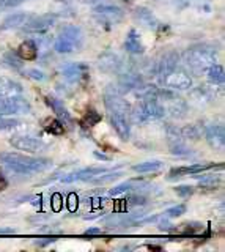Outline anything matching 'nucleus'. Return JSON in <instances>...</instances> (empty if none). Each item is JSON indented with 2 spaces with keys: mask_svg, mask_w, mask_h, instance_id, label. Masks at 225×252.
Listing matches in <instances>:
<instances>
[{
  "mask_svg": "<svg viewBox=\"0 0 225 252\" xmlns=\"http://www.w3.org/2000/svg\"><path fill=\"white\" fill-rule=\"evenodd\" d=\"M222 183V177L219 175H205V177H198V185L203 189H216Z\"/></svg>",
  "mask_w": 225,
  "mask_h": 252,
  "instance_id": "cd10ccee",
  "label": "nucleus"
},
{
  "mask_svg": "<svg viewBox=\"0 0 225 252\" xmlns=\"http://www.w3.org/2000/svg\"><path fill=\"white\" fill-rule=\"evenodd\" d=\"M24 2H27V0H6L5 5H6V6H10V8H13V6H19V5H22Z\"/></svg>",
  "mask_w": 225,
  "mask_h": 252,
  "instance_id": "4c0bfd02",
  "label": "nucleus"
},
{
  "mask_svg": "<svg viewBox=\"0 0 225 252\" xmlns=\"http://www.w3.org/2000/svg\"><path fill=\"white\" fill-rule=\"evenodd\" d=\"M98 66L101 71H104V73H118L123 66V60L120 59V55H117L115 52L107 51L99 55Z\"/></svg>",
  "mask_w": 225,
  "mask_h": 252,
  "instance_id": "9d476101",
  "label": "nucleus"
},
{
  "mask_svg": "<svg viewBox=\"0 0 225 252\" xmlns=\"http://www.w3.org/2000/svg\"><path fill=\"white\" fill-rule=\"evenodd\" d=\"M109 118H111V125L115 129V132L118 134V137L121 140H128L131 136V126L128 122V115L120 114V112H109Z\"/></svg>",
  "mask_w": 225,
  "mask_h": 252,
  "instance_id": "9b49d317",
  "label": "nucleus"
},
{
  "mask_svg": "<svg viewBox=\"0 0 225 252\" xmlns=\"http://www.w3.org/2000/svg\"><path fill=\"white\" fill-rule=\"evenodd\" d=\"M99 122H101V115L96 112V110H88V114L85 115V118L82 120V125L85 128H91V126H95Z\"/></svg>",
  "mask_w": 225,
  "mask_h": 252,
  "instance_id": "7c9ffc66",
  "label": "nucleus"
},
{
  "mask_svg": "<svg viewBox=\"0 0 225 252\" xmlns=\"http://www.w3.org/2000/svg\"><path fill=\"white\" fill-rule=\"evenodd\" d=\"M0 162L5 164L6 167L22 173V175H32V173H40L48 170L52 161L48 158H33V156H27V155H21V153H0Z\"/></svg>",
  "mask_w": 225,
  "mask_h": 252,
  "instance_id": "f257e3e1",
  "label": "nucleus"
},
{
  "mask_svg": "<svg viewBox=\"0 0 225 252\" xmlns=\"http://www.w3.org/2000/svg\"><path fill=\"white\" fill-rule=\"evenodd\" d=\"M26 74L30 77V79H33V81H46V74L43 73V71H40V69H27L26 71Z\"/></svg>",
  "mask_w": 225,
  "mask_h": 252,
  "instance_id": "f704fd0d",
  "label": "nucleus"
},
{
  "mask_svg": "<svg viewBox=\"0 0 225 252\" xmlns=\"http://www.w3.org/2000/svg\"><path fill=\"white\" fill-rule=\"evenodd\" d=\"M99 233H101L99 228H87L85 230V235H99Z\"/></svg>",
  "mask_w": 225,
  "mask_h": 252,
  "instance_id": "ea45409f",
  "label": "nucleus"
},
{
  "mask_svg": "<svg viewBox=\"0 0 225 252\" xmlns=\"http://www.w3.org/2000/svg\"><path fill=\"white\" fill-rule=\"evenodd\" d=\"M19 125L16 118H8V117H0V131L13 129Z\"/></svg>",
  "mask_w": 225,
  "mask_h": 252,
  "instance_id": "2f4dec72",
  "label": "nucleus"
},
{
  "mask_svg": "<svg viewBox=\"0 0 225 252\" xmlns=\"http://www.w3.org/2000/svg\"><path fill=\"white\" fill-rule=\"evenodd\" d=\"M123 177V172H115V170H104L98 173L96 177H93L90 180V183L93 185H106V183H111V181H115L117 178Z\"/></svg>",
  "mask_w": 225,
  "mask_h": 252,
  "instance_id": "b1692460",
  "label": "nucleus"
},
{
  "mask_svg": "<svg viewBox=\"0 0 225 252\" xmlns=\"http://www.w3.org/2000/svg\"><path fill=\"white\" fill-rule=\"evenodd\" d=\"M82 3H88V5H101L106 0H81Z\"/></svg>",
  "mask_w": 225,
  "mask_h": 252,
  "instance_id": "58836bf2",
  "label": "nucleus"
},
{
  "mask_svg": "<svg viewBox=\"0 0 225 252\" xmlns=\"http://www.w3.org/2000/svg\"><path fill=\"white\" fill-rule=\"evenodd\" d=\"M205 136L208 144L214 150H222L225 145V132L222 125H209L205 128Z\"/></svg>",
  "mask_w": 225,
  "mask_h": 252,
  "instance_id": "4468645a",
  "label": "nucleus"
},
{
  "mask_svg": "<svg viewBox=\"0 0 225 252\" xmlns=\"http://www.w3.org/2000/svg\"><path fill=\"white\" fill-rule=\"evenodd\" d=\"M56 21H57V18L54 14L36 16V18L30 19L22 29L28 32V33H41V32H46L48 29H51L54 24H56Z\"/></svg>",
  "mask_w": 225,
  "mask_h": 252,
  "instance_id": "1a4fd4ad",
  "label": "nucleus"
},
{
  "mask_svg": "<svg viewBox=\"0 0 225 252\" xmlns=\"http://www.w3.org/2000/svg\"><path fill=\"white\" fill-rule=\"evenodd\" d=\"M128 202L131 205H145L146 199H145L143 195H141V194H131V195H128Z\"/></svg>",
  "mask_w": 225,
  "mask_h": 252,
  "instance_id": "e433bc0d",
  "label": "nucleus"
},
{
  "mask_svg": "<svg viewBox=\"0 0 225 252\" xmlns=\"http://www.w3.org/2000/svg\"><path fill=\"white\" fill-rule=\"evenodd\" d=\"M216 167V164H192V165H186V167H180V169H173L172 172H170L169 178L172 180L175 175H178V178L183 177V175H189V173H200V172H205L208 169H213Z\"/></svg>",
  "mask_w": 225,
  "mask_h": 252,
  "instance_id": "a211bd4d",
  "label": "nucleus"
},
{
  "mask_svg": "<svg viewBox=\"0 0 225 252\" xmlns=\"http://www.w3.org/2000/svg\"><path fill=\"white\" fill-rule=\"evenodd\" d=\"M32 19V16L27 14V13H14L11 16H8L5 21H3V30H11V29H22L26 24Z\"/></svg>",
  "mask_w": 225,
  "mask_h": 252,
  "instance_id": "6ab92c4d",
  "label": "nucleus"
},
{
  "mask_svg": "<svg viewBox=\"0 0 225 252\" xmlns=\"http://www.w3.org/2000/svg\"><path fill=\"white\" fill-rule=\"evenodd\" d=\"M84 41L82 32L76 26H65L60 30L56 41V51L58 54H73L77 49H81Z\"/></svg>",
  "mask_w": 225,
  "mask_h": 252,
  "instance_id": "20e7f679",
  "label": "nucleus"
},
{
  "mask_svg": "<svg viewBox=\"0 0 225 252\" xmlns=\"http://www.w3.org/2000/svg\"><path fill=\"white\" fill-rule=\"evenodd\" d=\"M133 18L137 24H141L142 27L145 29H150V30H158L159 29V21L156 16L153 14L151 10L145 6H137L134 13H133Z\"/></svg>",
  "mask_w": 225,
  "mask_h": 252,
  "instance_id": "f8f14e48",
  "label": "nucleus"
},
{
  "mask_svg": "<svg viewBox=\"0 0 225 252\" xmlns=\"http://www.w3.org/2000/svg\"><path fill=\"white\" fill-rule=\"evenodd\" d=\"M60 2H65V0H60Z\"/></svg>",
  "mask_w": 225,
  "mask_h": 252,
  "instance_id": "c03bdc74",
  "label": "nucleus"
},
{
  "mask_svg": "<svg viewBox=\"0 0 225 252\" xmlns=\"http://www.w3.org/2000/svg\"><path fill=\"white\" fill-rule=\"evenodd\" d=\"M134 224H136V219L133 216H115L112 219L106 220V225L109 228H117V227L126 228V227H131V225H134Z\"/></svg>",
  "mask_w": 225,
  "mask_h": 252,
  "instance_id": "bb28decb",
  "label": "nucleus"
},
{
  "mask_svg": "<svg viewBox=\"0 0 225 252\" xmlns=\"http://www.w3.org/2000/svg\"><path fill=\"white\" fill-rule=\"evenodd\" d=\"M125 47L129 54H142L143 52V44L141 41V36H139L136 29H131L129 33L126 35L125 39Z\"/></svg>",
  "mask_w": 225,
  "mask_h": 252,
  "instance_id": "aec40b11",
  "label": "nucleus"
},
{
  "mask_svg": "<svg viewBox=\"0 0 225 252\" xmlns=\"http://www.w3.org/2000/svg\"><path fill=\"white\" fill-rule=\"evenodd\" d=\"M201 134H203V131H201L197 125H186V126H183V128H180V129L176 128V136L181 137V139L198 140L201 137Z\"/></svg>",
  "mask_w": 225,
  "mask_h": 252,
  "instance_id": "5701e85b",
  "label": "nucleus"
},
{
  "mask_svg": "<svg viewBox=\"0 0 225 252\" xmlns=\"http://www.w3.org/2000/svg\"><path fill=\"white\" fill-rule=\"evenodd\" d=\"M10 144L21 152H28V153H38L43 152L46 148V144L35 136H30V134H19V136H13L10 139Z\"/></svg>",
  "mask_w": 225,
  "mask_h": 252,
  "instance_id": "6e6552de",
  "label": "nucleus"
},
{
  "mask_svg": "<svg viewBox=\"0 0 225 252\" xmlns=\"http://www.w3.org/2000/svg\"><path fill=\"white\" fill-rule=\"evenodd\" d=\"M93 14H95V18L101 24H104V26H109V27L117 26V24H120L123 18H125V11H123L120 6L104 5V3L98 5L95 8V11H93Z\"/></svg>",
  "mask_w": 225,
  "mask_h": 252,
  "instance_id": "0eeeda50",
  "label": "nucleus"
},
{
  "mask_svg": "<svg viewBox=\"0 0 225 252\" xmlns=\"http://www.w3.org/2000/svg\"><path fill=\"white\" fill-rule=\"evenodd\" d=\"M61 74L66 79L68 82H81L85 77L88 76V66L84 63H69L61 68Z\"/></svg>",
  "mask_w": 225,
  "mask_h": 252,
  "instance_id": "ddd939ff",
  "label": "nucleus"
},
{
  "mask_svg": "<svg viewBox=\"0 0 225 252\" xmlns=\"http://www.w3.org/2000/svg\"><path fill=\"white\" fill-rule=\"evenodd\" d=\"M206 74H208V81L213 85H221L225 81V69L222 65H219V63H216V65L209 68L206 71Z\"/></svg>",
  "mask_w": 225,
  "mask_h": 252,
  "instance_id": "393cba45",
  "label": "nucleus"
},
{
  "mask_svg": "<svg viewBox=\"0 0 225 252\" xmlns=\"http://www.w3.org/2000/svg\"><path fill=\"white\" fill-rule=\"evenodd\" d=\"M46 129H48L49 132H52V134H63L65 132V126L61 125V122H58V120H52V122L48 123Z\"/></svg>",
  "mask_w": 225,
  "mask_h": 252,
  "instance_id": "72a5a7b5",
  "label": "nucleus"
},
{
  "mask_svg": "<svg viewBox=\"0 0 225 252\" xmlns=\"http://www.w3.org/2000/svg\"><path fill=\"white\" fill-rule=\"evenodd\" d=\"M5 62L8 63V65L11 66V68H16V69H21L22 66H24V63H22V59L19 57V55L16 54V52H6L5 54Z\"/></svg>",
  "mask_w": 225,
  "mask_h": 252,
  "instance_id": "c756f323",
  "label": "nucleus"
},
{
  "mask_svg": "<svg viewBox=\"0 0 225 252\" xmlns=\"http://www.w3.org/2000/svg\"><path fill=\"white\" fill-rule=\"evenodd\" d=\"M184 62L192 73L203 74L217 63V49L209 43H197L184 52Z\"/></svg>",
  "mask_w": 225,
  "mask_h": 252,
  "instance_id": "f03ea898",
  "label": "nucleus"
},
{
  "mask_svg": "<svg viewBox=\"0 0 225 252\" xmlns=\"http://www.w3.org/2000/svg\"><path fill=\"white\" fill-rule=\"evenodd\" d=\"M178 60H180V57H178V54L175 51H169L166 52L162 57L158 60L156 63V74L161 77L162 74H166L167 71H170L172 68H175L178 65Z\"/></svg>",
  "mask_w": 225,
  "mask_h": 252,
  "instance_id": "f3484780",
  "label": "nucleus"
},
{
  "mask_svg": "<svg viewBox=\"0 0 225 252\" xmlns=\"http://www.w3.org/2000/svg\"><path fill=\"white\" fill-rule=\"evenodd\" d=\"M46 102L51 106V109L54 110V114L57 115V118L61 122V125H71L73 123V118L69 115L68 109L65 107V104L61 102L60 99L54 98V96H46Z\"/></svg>",
  "mask_w": 225,
  "mask_h": 252,
  "instance_id": "dca6fc26",
  "label": "nucleus"
},
{
  "mask_svg": "<svg viewBox=\"0 0 225 252\" xmlns=\"http://www.w3.org/2000/svg\"><path fill=\"white\" fill-rule=\"evenodd\" d=\"M30 112V104L21 94H11V96L0 98V117H11Z\"/></svg>",
  "mask_w": 225,
  "mask_h": 252,
  "instance_id": "423d86ee",
  "label": "nucleus"
},
{
  "mask_svg": "<svg viewBox=\"0 0 225 252\" xmlns=\"http://www.w3.org/2000/svg\"><path fill=\"white\" fill-rule=\"evenodd\" d=\"M16 230H8V228H0V233H13Z\"/></svg>",
  "mask_w": 225,
  "mask_h": 252,
  "instance_id": "37998d69",
  "label": "nucleus"
},
{
  "mask_svg": "<svg viewBox=\"0 0 225 252\" xmlns=\"http://www.w3.org/2000/svg\"><path fill=\"white\" fill-rule=\"evenodd\" d=\"M5 188H6V180L3 178L2 173H0V192H2Z\"/></svg>",
  "mask_w": 225,
  "mask_h": 252,
  "instance_id": "a19ab883",
  "label": "nucleus"
},
{
  "mask_svg": "<svg viewBox=\"0 0 225 252\" xmlns=\"http://www.w3.org/2000/svg\"><path fill=\"white\" fill-rule=\"evenodd\" d=\"M170 152H172V155H176V156H191L192 155V150H189L183 142H180V139H175L173 144H170Z\"/></svg>",
  "mask_w": 225,
  "mask_h": 252,
  "instance_id": "c85d7f7f",
  "label": "nucleus"
},
{
  "mask_svg": "<svg viewBox=\"0 0 225 252\" xmlns=\"http://www.w3.org/2000/svg\"><path fill=\"white\" fill-rule=\"evenodd\" d=\"M162 161L158 159H153V161H145V162H139L136 165H133V170L139 172V173H151V172H156L162 167Z\"/></svg>",
  "mask_w": 225,
  "mask_h": 252,
  "instance_id": "a878e982",
  "label": "nucleus"
},
{
  "mask_svg": "<svg viewBox=\"0 0 225 252\" xmlns=\"http://www.w3.org/2000/svg\"><path fill=\"white\" fill-rule=\"evenodd\" d=\"M161 79H162V84H164L166 89L173 90V92L189 90L191 87H192V77H191V74L184 68L178 66V65L175 68H172L170 71H167L166 74H162Z\"/></svg>",
  "mask_w": 225,
  "mask_h": 252,
  "instance_id": "39448f33",
  "label": "nucleus"
},
{
  "mask_svg": "<svg viewBox=\"0 0 225 252\" xmlns=\"http://www.w3.org/2000/svg\"><path fill=\"white\" fill-rule=\"evenodd\" d=\"M184 213H186V205H176V207L169 208L164 215L167 218H178V216H183Z\"/></svg>",
  "mask_w": 225,
  "mask_h": 252,
  "instance_id": "473e14b6",
  "label": "nucleus"
},
{
  "mask_svg": "<svg viewBox=\"0 0 225 252\" xmlns=\"http://www.w3.org/2000/svg\"><path fill=\"white\" fill-rule=\"evenodd\" d=\"M21 92H22L21 84L10 81L6 77H0V98L11 96V94H21Z\"/></svg>",
  "mask_w": 225,
  "mask_h": 252,
  "instance_id": "412c9836",
  "label": "nucleus"
},
{
  "mask_svg": "<svg viewBox=\"0 0 225 252\" xmlns=\"http://www.w3.org/2000/svg\"><path fill=\"white\" fill-rule=\"evenodd\" d=\"M95 156L98 158V159H106V161L109 159V156H106V155H99L98 152H95Z\"/></svg>",
  "mask_w": 225,
  "mask_h": 252,
  "instance_id": "79ce46f5",
  "label": "nucleus"
},
{
  "mask_svg": "<svg viewBox=\"0 0 225 252\" xmlns=\"http://www.w3.org/2000/svg\"><path fill=\"white\" fill-rule=\"evenodd\" d=\"M107 170L106 167H85L81 170H76L73 173H68L63 178L65 183H73V181H90L93 177H96L98 173Z\"/></svg>",
  "mask_w": 225,
  "mask_h": 252,
  "instance_id": "2eb2a0df",
  "label": "nucleus"
},
{
  "mask_svg": "<svg viewBox=\"0 0 225 252\" xmlns=\"http://www.w3.org/2000/svg\"><path fill=\"white\" fill-rule=\"evenodd\" d=\"M175 192L180 195V197H189L194 194V188L188 186V185H181V186H176L175 188Z\"/></svg>",
  "mask_w": 225,
  "mask_h": 252,
  "instance_id": "c9c22d12",
  "label": "nucleus"
},
{
  "mask_svg": "<svg viewBox=\"0 0 225 252\" xmlns=\"http://www.w3.org/2000/svg\"><path fill=\"white\" fill-rule=\"evenodd\" d=\"M158 99L161 102V107H162V112L164 115H169L172 118H183L188 114V102H186L181 96L173 90H158Z\"/></svg>",
  "mask_w": 225,
  "mask_h": 252,
  "instance_id": "7ed1b4c3",
  "label": "nucleus"
},
{
  "mask_svg": "<svg viewBox=\"0 0 225 252\" xmlns=\"http://www.w3.org/2000/svg\"><path fill=\"white\" fill-rule=\"evenodd\" d=\"M16 54L22 60H35L38 55V47L32 39H27V41H24L18 47Z\"/></svg>",
  "mask_w": 225,
  "mask_h": 252,
  "instance_id": "4be33fe9",
  "label": "nucleus"
}]
</instances>
